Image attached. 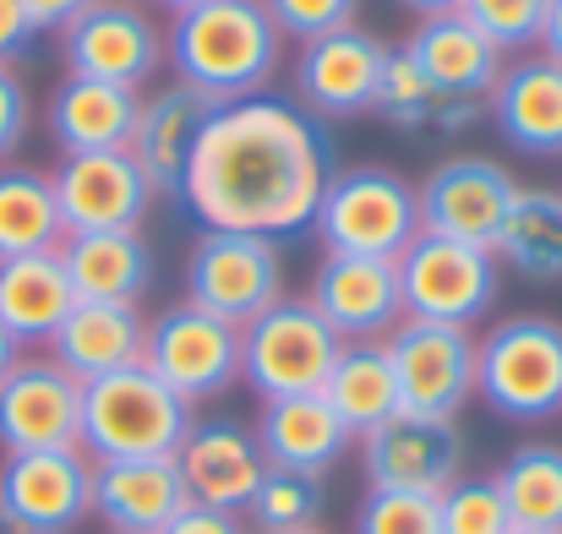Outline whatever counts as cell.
<instances>
[{"label":"cell","instance_id":"cell-1","mask_svg":"<svg viewBox=\"0 0 562 534\" xmlns=\"http://www.w3.org/2000/svg\"><path fill=\"white\" fill-rule=\"evenodd\" d=\"M339 170L328 126L284 93L213 104L196 132L176 202L202 229L290 240L312 229L317 202Z\"/></svg>","mask_w":562,"mask_h":534},{"label":"cell","instance_id":"cell-2","mask_svg":"<svg viewBox=\"0 0 562 534\" xmlns=\"http://www.w3.org/2000/svg\"><path fill=\"white\" fill-rule=\"evenodd\" d=\"M165 60L176 82L207 93L213 104L262 93L284 60V33L262 11V0H207L176 11L165 27Z\"/></svg>","mask_w":562,"mask_h":534},{"label":"cell","instance_id":"cell-3","mask_svg":"<svg viewBox=\"0 0 562 534\" xmlns=\"http://www.w3.org/2000/svg\"><path fill=\"white\" fill-rule=\"evenodd\" d=\"M191 420L196 409L176 387H165L148 365H126L99 382H82V442L77 447L93 464L176 458Z\"/></svg>","mask_w":562,"mask_h":534},{"label":"cell","instance_id":"cell-4","mask_svg":"<svg viewBox=\"0 0 562 534\" xmlns=\"http://www.w3.org/2000/svg\"><path fill=\"white\" fill-rule=\"evenodd\" d=\"M475 398L514 425H547L562 414V322L541 311L503 317L475 339Z\"/></svg>","mask_w":562,"mask_h":534},{"label":"cell","instance_id":"cell-5","mask_svg":"<svg viewBox=\"0 0 562 534\" xmlns=\"http://www.w3.org/2000/svg\"><path fill=\"white\" fill-rule=\"evenodd\" d=\"M323 251L334 257H376V262H398L404 246L420 235V196L415 185L387 170V164H356V170H334L317 218H312Z\"/></svg>","mask_w":562,"mask_h":534},{"label":"cell","instance_id":"cell-6","mask_svg":"<svg viewBox=\"0 0 562 534\" xmlns=\"http://www.w3.org/2000/svg\"><path fill=\"white\" fill-rule=\"evenodd\" d=\"M345 350V339L317 317V306L301 300H279L268 306L257 322L240 328V382L268 404V398H301V393H323L334 360Z\"/></svg>","mask_w":562,"mask_h":534},{"label":"cell","instance_id":"cell-7","mask_svg":"<svg viewBox=\"0 0 562 534\" xmlns=\"http://www.w3.org/2000/svg\"><path fill=\"white\" fill-rule=\"evenodd\" d=\"M398 268V295H404V317L420 322H453L470 328L497 306L503 289V262L486 246H464L448 235H415L404 246Z\"/></svg>","mask_w":562,"mask_h":534},{"label":"cell","instance_id":"cell-8","mask_svg":"<svg viewBox=\"0 0 562 534\" xmlns=\"http://www.w3.org/2000/svg\"><path fill=\"white\" fill-rule=\"evenodd\" d=\"M187 300L224 317L229 328L257 322L284 300V246L268 235L202 229L187 257Z\"/></svg>","mask_w":562,"mask_h":534},{"label":"cell","instance_id":"cell-9","mask_svg":"<svg viewBox=\"0 0 562 534\" xmlns=\"http://www.w3.org/2000/svg\"><path fill=\"white\" fill-rule=\"evenodd\" d=\"M382 344L398 376V409L426 414V420H459V409L475 398V333L470 328L404 317Z\"/></svg>","mask_w":562,"mask_h":534},{"label":"cell","instance_id":"cell-10","mask_svg":"<svg viewBox=\"0 0 562 534\" xmlns=\"http://www.w3.org/2000/svg\"><path fill=\"white\" fill-rule=\"evenodd\" d=\"M66 77H93L115 88H148L165 66V27L137 0H93L60 27Z\"/></svg>","mask_w":562,"mask_h":534},{"label":"cell","instance_id":"cell-11","mask_svg":"<svg viewBox=\"0 0 562 534\" xmlns=\"http://www.w3.org/2000/svg\"><path fill=\"white\" fill-rule=\"evenodd\" d=\"M143 365L196 409L202 398H218L240 382V328L181 300L148 322Z\"/></svg>","mask_w":562,"mask_h":534},{"label":"cell","instance_id":"cell-12","mask_svg":"<svg viewBox=\"0 0 562 534\" xmlns=\"http://www.w3.org/2000/svg\"><path fill=\"white\" fill-rule=\"evenodd\" d=\"M0 519L22 534H71L93 519V458L82 447H38L0 458Z\"/></svg>","mask_w":562,"mask_h":534},{"label":"cell","instance_id":"cell-13","mask_svg":"<svg viewBox=\"0 0 562 534\" xmlns=\"http://www.w3.org/2000/svg\"><path fill=\"white\" fill-rule=\"evenodd\" d=\"M415 196H420L426 235H448V240L492 251L503 235V218L519 196V180L508 175V164H497L486 154H453L415 185Z\"/></svg>","mask_w":562,"mask_h":534},{"label":"cell","instance_id":"cell-14","mask_svg":"<svg viewBox=\"0 0 562 534\" xmlns=\"http://www.w3.org/2000/svg\"><path fill=\"white\" fill-rule=\"evenodd\" d=\"M361 469L372 491H448L464 475V431L459 420L426 414H387L376 431L361 436Z\"/></svg>","mask_w":562,"mask_h":534},{"label":"cell","instance_id":"cell-15","mask_svg":"<svg viewBox=\"0 0 562 534\" xmlns=\"http://www.w3.org/2000/svg\"><path fill=\"white\" fill-rule=\"evenodd\" d=\"M382 66H387V44L367 33L361 22L323 33V38L301 44V55H295V104L312 110L323 126L372 115Z\"/></svg>","mask_w":562,"mask_h":534},{"label":"cell","instance_id":"cell-16","mask_svg":"<svg viewBox=\"0 0 562 534\" xmlns=\"http://www.w3.org/2000/svg\"><path fill=\"white\" fill-rule=\"evenodd\" d=\"M55 202H60V224L66 235H93V229H143V218L154 213L159 191L143 175V164L132 159V148H110V154H71L55 170Z\"/></svg>","mask_w":562,"mask_h":534},{"label":"cell","instance_id":"cell-17","mask_svg":"<svg viewBox=\"0 0 562 534\" xmlns=\"http://www.w3.org/2000/svg\"><path fill=\"white\" fill-rule=\"evenodd\" d=\"M82 442V382L49 355H22L0 376V447H77Z\"/></svg>","mask_w":562,"mask_h":534},{"label":"cell","instance_id":"cell-18","mask_svg":"<svg viewBox=\"0 0 562 534\" xmlns=\"http://www.w3.org/2000/svg\"><path fill=\"white\" fill-rule=\"evenodd\" d=\"M306 300L317 317L345 339V344H376L404 322V295H398V268L376 257H323L312 273Z\"/></svg>","mask_w":562,"mask_h":534},{"label":"cell","instance_id":"cell-19","mask_svg":"<svg viewBox=\"0 0 562 534\" xmlns=\"http://www.w3.org/2000/svg\"><path fill=\"white\" fill-rule=\"evenodd\" d=\"M176 464H181V480H187L196 508H224V513H240V519H246V508H251V497L268 475L257 431L240 425V420H191Z\"/></svg>","mask_w":562,"mask_h":534},{"label":"cell","instance_id":"cell-20","mask_svg":"<svg viewBox=\"0 0 562 534\" xmlns=\"http://www.w3.org/2000/svg\"><path fill=\"white\" fill-rule=\"evenodd\" d=\"M191 508L176 458L93 464V519L110 534H165Z\"/></svg>","mask_w":562,"mask_h":534},{"label":"cell","instance_id":"cell-21","mask_svg":"<svg viewBox=\"0 0 562 534\" xmlns=\"http://www.w3.org/2000/svg\"><path fill=\"white\" fill-rule=\"evenodd\" d=\"M486 115L497 121L503 143L525 159H562V60L525 55L503 66L497 88L486 93Z\"/></svg>","mask_w":562,"mask_h":534},{"label":"cell","instance_id":"cell-22","mask_svg":"<svg viewBox=\"0 0 562 534\" xmlns=\"http://www.w3.org/2000/svg\"><path fill=\"white\" fill-rule=\"evenodd\" d=\"M257 447L268 458V469H290V475H317L328 480L345 453H350V425L328 409L323 393H301V398H268L257 409Z\"/></svg>","mask_w":562,"mask_h":534},{"label":"cell","instance_id":"cell-23","mask_svg":"<svg viewBox=\"0 0 562 534\" xmlns=\"http://www.w3.org/2000/svg\"><path fill=\"white\" fill-rule=\"evenodd\" d=\"M143 344H148V317L137 306L77 300L44 350H49V360L60 371H71L77 382H99L110 371L143 365Z\"/></svg>","mask_w":562,"mask_h":534},{"label":"cell","instance_id":"cell-24","mask_svg":"<svg viewBox=\"0 0 562 534\" xmlns=\"http://www.w3.org/2000/svg\"><path fill=\"white\" fill-rule=\"evenodd\" d=\"M137 110H143V93H137V88L93 82V77H66V82L49 93L44 121H49V137H55L60 159H71V154L132 148Z\"/></svg>","mask_w":562,"mask_h":534},{"label":"cell","instance_id":"cell-25","mask_svg":"<svg viewBox=\"0 0 562 534\" xmlns=\"http://www.w3.org/2000/svg\"><path fill=\"white\" fill-rule=\"evenodd\" d=\"M398 49H404L437 88H448V93H459V99H481V104H486V93L497 88V77H503V66H508V55H503L464 11L426 16Z\"/></svg>","mask_w":562,"mask_h":534},{"label":"cell","instance_id":"cell-26","mask_svg":"<svg viewBox=\"0 0 562 534\" xmlns=\"http://www.w3.org/2000/svg\"><path fill=\"white\" fill-rule=\"evenodd\" d=\"M66 279L77 300H110V306H137L154 289V246L143 229H93V235H66L60 240Z\"/></svg>","mask_w":562,"mask_h":534},{"label":"cell","instance_id":"cell-27","mask_svg":"<svg viewBox=\"0 0 562 534\" xmlns=\"http://www.w3.org/2000/svg\"><path fill=\"white\" fill-rule=\"evenodd\" d=\"M207 115H213V99L187 88V82L159 88V93L143 99L137 132H132V159L143 164V175L154 180L159 196H176V185L187 175L191 148H196V132H202Z\"/></svg>","mask_w":562,"mask_h":534},{"label":"cell","instance_id":"cell-28","mask_svg":"<svg viewBox=\"0 0 562 534\" xmlns=\"http://www.w3.org/2000/svg\"><path fill=\"white\" fill-rule=\"evenodd\" d=\"M372 115H382V121H387L393 132H404V137H459V132H470V126L486 115V104L437 88L404 49H387Z\"/></svg>","mask_w":562,"mask_h":534},{"label":"cell","instance_id":"cell-29","mask_svg":"<svg viewBox=\"0 0 562 534\" xmlns=\"http://www.w3.org/2000/svg\"><path fill=\"white\" fill-rule=\"evenodd\" d=\"M71 306H77V289L66 279L60 251H33V257L0 262V328L22 350H44Z\"/></svg>","mask_w":562,"mask_h":534},{"label":"cell","instance_id":"cell-30","mask_svg":"<svg viewBox=\"0 0 562 534\" xmlns=\"http://www.w3.org/2000/svg\"><path fill=\"white\" fill-rule=\"evenodd\" d=\"M492 251L525 284H541V289L562 284V191L558 185H519V196H514Z\"/></svg>","mask_w":562,"mask_h":534},{"label":"cell","instance_id":"cell-31","mask_svg":"<svg viewBox=\"0 0 562 534\" xmlns=\"http://www.w3.org/2000/svg\"><path fill=\"white\" fill-rule=\"evenodd\" d=\"M323 398L328 409L350 425V436L361 442L367 431H376L387 414H398V376H393V360L387 344H345L328 382H323Z\"/></svg>","mask_w":562,"mask_h":534},{"label":"cell","instance_id":"cell-32","mask_svg":"<svg viewBox=\"0 0 562 534\" xmlns=\"http://www.w3.org/2000/svg\"><path fill=\"white\" fill-rule=\"evenodd\" d=\"M66 224L55 202V180L27 164H0V262L60 251Z\"/></svg>","mask_w":562,"mask_h":534},{"label":"cell","instance_id":"cell-33","mask_svg":"<svg viewBox=\"0 0 562 534\" xmlns=\"http://www.w3.org/2000/svg\"><path fill=\"white\" fill-rule=\"evenodd\" d=\"M492 480H497V491L508 502L514 530L562 534V447L558 442H525Z\"/></svg>","mask_w":562,"mask_h":534},{"label":"cell","instance_id":"cell-34","mask_svg":"<svg viewBox=\"0 0 562 534\" xmlns=\"http://www.w3.org/2000/svg\"><path fill=\"white\" fill-rule=\"evenodd\" d=\"M328 513V486L317 475H290V469H268L246 524H257V534H290V530H323Z\"/></svg>","mask_w":562,"mask_h":534},{"label":"cell","instance_id":"cell-35","mask_svg":"<svg viewBox=\"0 0 562 534\" xmlns=\"http://www.w3.org/2000/svg\"><path fill=\"white\" fill-rule=\"evenodd\" d=\"M356 534H442L437 491H372L356 508Z\"/></svg>","mask_w":562,"mask_h":534},{"label":"cell","instance_id":"cell-36","mask_svg":"<svg viewBox=\"0 0 562 534\" xmlns=\"http://www.w3.org/2000/svg\"><path fill=\"white\" fill-rule=\"evenodd\" d=\"M442 534H514V519H508V502L497 491V480H453L442 497Z\"/></svg>","mask_w":562,"mask_h":534},{"label":"cell","instance_id":"cell-37","mask_svg":"<svg viewBox=\"0 0 562 534\" xmlns=\"http://www.w3.org/2000/svg\"><path fill=\"white\" fill-rule=\"evenodd\" d=\"M547 5L552 0H464L459 11L503 49V55H514V49H530V44H541V27H547Z\"/></svg>","mask_w":562,"mask_h":534},{"label":"cell","instance_id":"cell-38","mask_svg":"<svg viewBox=\"0 0 562 534\" xmlns=\"http://www.w3.org/2000/svg\"><path fill=\"white\" fill-rule=\"evenodd\" d=\"M262 11L273 16V27L295 44H312L323 33H339V27H356L361 16V0H262Z\"/></svg>","mask_w":562,"mask_h":534},{"label":"cell","instance_id":"cell-39","mask_svg":"<svg viewBox=\"0 0 562 534\" xmlns=\"http://www.w3.org/2000/svg\"><path fill=\"white\" fill-rule=\"evenodd\" d=\"M27 126H33V99H27V82L0 66V164L16 159V148L27 143Z\"/></svg>","mask_w":562,"mask_h":534},{"label":"cell","instance_id":"cell-40","mask_svg":"<svg viewBox=\"0 0 562 534\" xmlns=\"http://www.w3.org/2000/svg\"><path fill=\"white\" fill-rule=\"evenodd\" d=\"M165 534H251V524L240 513H224V508H196L191 502L176 524H165Z\"/></svg>","mask_w":562,"mask_h":534},{"label":"cell","instance_id":"cell-41","mask_svg":"<svg viewBox=\"0 0 562 534\" xmlns=\"http://www.w3.org/2000/svg\"><path fill=\"white\" fill-rule=\"evenodd\" d=\"M27 44H33V22H27L22 0H0V66H11Z\"/></svg>","mask_w":562,"mask_h":534},{"label":"cell","instance_id":"cell-42","mask_svg":"<svg viewBox=\"0 0 562 534\" xmlns=\"http://www.w3.org/2000/svg\"><path fill=\"white\" fill-rule=\"evenodd\" d=\"M88 5H93V0H22V11H27L33 33H60V27H66V22H77Z\"/></svg>","mask_w":562,"mask_h":534},{"label":"cell","instance_id":"cell-43","mask_svg":"<svg viewBox=\"0 0 562 534\" xmlns=\"http://www.w3.org/2000/svg\"><path fill=\"white\" fill-rule=\"evenodd\" d=\"M541 55L562 60V0L547 5V27H541Z\"/></svg>","mask_w":562,"mask_h":534},{"label":"cell","instance_id":"cell-44","mask_svg":"<svg viewBox=\"0 0 562 534\" xmlns=\"http://www.w3.org/2000/svg\"><path fill=\"white\" fill-rule=\"evenodd\" d=\"M398 5H404V11H415V16L426 22V16H448V11H459L464 0H398Z\"/></svg>","mask_w":562,"mask_h":534},{"label":"cell","instance_id":"cell-45","mask_svg":"<svg viewBox=\"0 0 562 534\" xmlns=\"http://www.w3.org/2000/svg\"><path fill=\"white\" fill-rule=\"evenodd\" d=\"M16 360H22V344H16V339H11V333L0 328V376H5V371H11Z\"/></svg>","mask_w":562,"mask_h":534},{"label":"cell","instance_id":"cell-46","mask_svg":"<svg viewBox=\"0 0 562 534\" xmlns=\"http://www.w3.org/2000/svg\"><path fill=\"white\" fill-rule=\"evenodd\" d=\"M154 5H165V11L176 16V11H191V5H207V0H154Z\"/></svg>","mask_w":562,"mask_h":534},{"label":"cell","instance_id":"cell-47","mask_svg":"<svg viewBox=\"0 0 562 534\" xmlns=\"http://www.w3.org/2000/svg\"><path fill=\"white\" fill-rule=\"evenodd\" d=\"M0 534H22V530H16V524H11V519H0Z\"/></svg>","mask_w":562,"mask_h":534},{"label":"cell","instance_id":"cell-48","mask_svg":"<svg viewBox=\"0 0 562 534\" xmlns=\"http://www.w3.org/2000/svg\"><path fill=\"white\" fill-rule=\"evenodd\" d=\"M290 534H328V530H290Z\"/></svg>","mask_w":562,"mask_h":534},{"label":"cell","instance_id":"cell-49","mask_svg":"<svg viewBox=\"0 0 562 534\" xmlns=\"http://www.w3.org/2000/svg\"><path fill=\"white\" fill-rule=\"evenodd\" d=\"M514 534H525V530H514Z\"/></svg>","mask_w":562,"mask_h":534}]
</instances>
